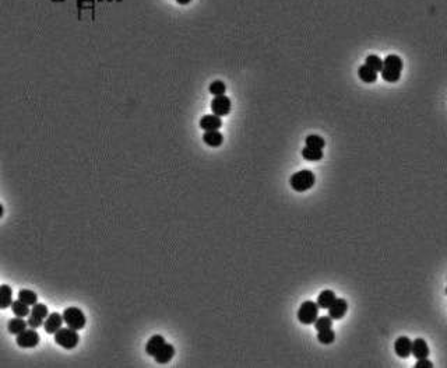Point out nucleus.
Returning a JSON list of instances; mask_svg holds the SVG:
<instances>
[{"instance_id":"1","label":"nucleus","mask_w":447,"mask_h":368,"mask_svg":"<svg viewBox=\"0 0 447 368\" xmlns=\"http://www.w3.org/2000/svg\"><path fill=\"white\" fill-rule=\"evenodd\" d=\"M404 68V62L398 55H387L383 61V68H382V77L387 83H397L400 80L401 73Z\"/></svg>"},{"instance_id":"2","label":"nucleus","mask_w":447,"mask_h":368,"mask_svg":"<svg viewBox=\"0 0 447 368\" xmlns=\"http://www.w3.org/2000/svg\"><path fill=\"white\" fill-rule=\"evenodd\" d=\"M290 184L294 191L306 192L316 184V175L310 170H302L295 172L290 179Z\"/></svg>"},{"instance_id":"3","label":"nucleus","mask_w":447,"mask_h":368,"mask_svg":"<svg viewBox=\"0 0 447 368\" xmlns=\"http://www.w3.org/2000/svg\"><path fill=\"white\" fill-rule=\"evenodd\" d=\"M62 316H63V322L74 330H82L87 323V318H86L84 312L77 307L66 308Z\"/></svg>"},{"instance_id":"4","label":"nucleus","mask_w":447,"mask_h":368,"mask_svg":"<svg viewBox=\"0 0 447 368\" xmlns=\"http://www.w3.org/2000/svg\"><path fill=\"white\" fill-rule=\"evenodd\" d=\"M54 341H56V344H59L63 348L72 350V348H74L78 344L80 336L77 333V330L72 329V327H60L54 333Z\"/></svg>"},{"instance_id":"5","label":"nucleus","mask_w":447,"mask_h":368,"mask_svg":"<svg viewBox=\"0 0 447 368\" xmlns=\"http://www.w3.org/2000/svg\"><path fill=\"white\" fill-rule=\"evenodd\" d=\"M318 316V307L314 301H305L298 309V320L304 325H312Z\"/></svg>"},{"instance_id":"6","label":"nucleus","mask_w":447,"mask_h":368,"mask_svg":"<svg viewBox=\"0 0 447 368\" xmlns=\"http://www.w3.org/2000/svg\"><path fill=\"white\" fill-rule=\"evenodd\" d=\"M48 315H49V311H48L46 305L36 302L32 305V309L30 311V315H28V326L32 327V329H38L44 325Z\"/></svg>"},{"instance_id":"7","label":"nucleus","mask_w":447,"mask_h":368,"mask_svg":"<svg viewBox=\"0 0 447 368\" xmlns=\"http://www.w3.org/2000/svg\"><path fill=\"white\" fill-rule=\"evenodd\" d=\"M16 343L22 348H32L35 346H38V343H40V334L36 332V329L30 327V329H26L21 333L17 334Z\"/></svg>"},{"instance_id":"8","label":"nucleus","mask_w":447,"mask_h":368,"mask_svg":"<svg viewBox=\"0 0 447 368\" xmlns=\"http://www.w3.org/2000/svg\"><path fill=\"white\" fill-rule=\"evenodd\" d=\"M230 107H232V103H230V97H226L225 94L224 96H217L214 97V100L211 101V111L214 115L220 116H226L230 112Z\"/></svg>"},{"instance_id":"9","label":"nucleus","mask_w":447,"mask_h":368,"mask_svg":"<svg viewBox=\"0 0 447 368\" xmlns=\"http://www.w3.org/2000/svg\"><path fill=\"white\" fill-rule=\"evenodd\" d=\"M327 309H328V316L332 320L342 319L344 315L346 314V311H348V302H346V298H336Z\"/></svg>"},{"instance_id":"10","label":"nucleus","mask_w":447,"mask_h":368,"mask_svg":"<svg viewBox=\"0 0 447 368\" xmlns=\"http://www.w3.org/2000/svg\"><path fill=\"white\" fill-rule=\"evenodd\" d=\"M411 343L412 340L406 336H400L394 341V351L400 358H406L411 355Z\"/></svg>"},{"instance_id":"11","label":"nucleus","mask_w":447,"mask_h":368,"mask_svg":"<svg viewBox=\"0 0 447 368\" xmlns=\"http://www.w3.org/2000/svg\"><path fill=\"white\" fill-rule=\"evenodd\" d=\"M63 325V316L58 312H52L46 316V319L44 322V329L45 332L49 334H54Z\"/></svg>"},{"instance_id":"12","label":"nucleus","mask_w":447,"mask_h":368,"mask_svg":"<svg viewBox=\"0 0 447 368\" xmlns=\"http://www.w3.org/2000/svg\"><path fill=\"white\" fill-rule=\"evenodd\" d=\"M411 354L418 360V358H428L429 355V346L422 337H418L411 343Z\"/></svg>"},{"instance_id":"13","label":"nucleus","mask_w":447,"mask_h":368,"mask_svg":"<svg viewBox=\"0 0 447 368\" xmlns=\"http://www.w3.org/2000/svg\"><path fill=\"white\" fill-rule=\"evenodd\" d=\"M222 126V119L217 115H204L200 119V128L207 132V130H218Z\"/></svg>"},{"instance_id":"14","label":"nucleus","mask_w":447,"mask_h":368,"mask_svg":"<svg viewBox=\"0 0 447 368\" xmlns=\"http://www.w3.org/2000/svg\"><path fill=\"white\" fill-rule=\"evenodd\" d=\"M174 355H175V347L170 343H165L162 347L158 350V353L154 355V358L158 364H166L174 358Z\"/></svg>"},{"instance_id":"15","label":"nucleus","mask_w":447,"mask_h":368,"mask_svg":"<svg viewBox=\"0 0 447 368\" xmlns=\"http://www.w3.org/2000/svg\"><path fill=\"white\" fill-rule=\"evenodd\" d=\"M165 343H166V341H165V339H164L161 334H154V336L147 341V344H146V351H147V354L151 355V357H154V355L158 353V350L162 347Z\"/></svg>"},{"instance_id":"16","label":"nucleus","mask_w":447,"mask_h":368,"mask_svg":"<svg viewBox=\"0 0 447 368\" xmlns=\"http://www.w3.org/2000/svg\"><path fill=\"white\" fill-rule=\"evenodd\" d=\"M203 140L204 143L210 147H220L224 143V136L218 130H207V132H204Z\"/></svg>"},{"instance_id":"17","label":"nucleus","mask_w":447,"mask_h":368,"mask_svg":"<svg viewBox=\"0 0 447 368\" xmlns=\"http://www.w3.org/2000/svg\"><path fill=\"white\" fill-rule=\"evenodd\" d=\"M13 302V290L8 284L0 286V309H6Z\"/></svg>"},{"instance_id":"18","label":"nucleus","mask_w":447,"mask_h":368,"mask_svg":"<svg viewBox=\"0 0 447 368\" xmlns=\"http://www.w3.org/2000/svg\"><path fill=\"white\" fill-rule=\"evenodd\" d=\"M336 298H337V297H336V293H334V291H332V290H323L322 293L318 294L316 304H318V308L327 309V308L332 305V301L336 300Z\"/></svg>"},{"instance_id":"19","label":"nucleus","mask_w":447,"mask_h":368,"mask_svg":"<svg viewBox=\"0 0 447 368\" xmlns=\"http://www.w3.org/2000/svg\"><path fill=\"white\" fill-rule=\"evenodd\" d=\"M28 327V323L24 320V318H20V316H16L13 319L8 320V323H7V329H8V332L12 334H17L21 333L22 330H26Z\"/></svg>"},{"instance_id":"20","label":"nucleus","mask_w":447,"mask_h":368,"mask_svg":"<svg viewBox=\"0 0 447 368\" xmlns=\"http://www.w3.org/2000/svg\"><path fill=\"white\" fill-rule=\"evenodd\" d=\"M358 75L359 79L364 83H368V84H373V83L378 80V73L372 70L370 68H368L366 65H362L358 68Z\"/></svg>"},{"instance_id":"21","label":"nucleus","mask_w":447,"mask_h":368,"mask_svg":"<svg viewBox=\"0 0 447 368\" xmlns=\"http://www.w3.org/2000/svg\"><path fill=\"white\" fill-rule=\"evenodd\" d=\"M18 300L24 304H27L28 307H32L34 304L38 302V295L36 293H34L32 290H27V288H22L18 291Z\"/></svg>"},{"instance_id":"22","label":"nucleus","mask_w":447,"mask_h":368,"mask_svg":"<svg viewBox=\"0 0 447 368\" xmlns=\"http://www.w3.org/2000/svg\"><path fill=\"white\" fill-rule=\"evenodd\" d=\"M323 156H324L323 150H320V149H314V147H309V146L302 149V157L308 161H320Z\"/></svg>"},{"instance_id":"23","label":"nucleus","mask_w":447,"mask_h":368,"mask_svg":"<svg viewBox=\"0 0 447 368\" xmlns=\"http://www.w3.org/2000/svg\"><path fill=\"white\" fill-rule=\"evenodd\" d=\"M12 311H13V314L16 316H20V318H26L30 315V307H28L27 304H24V302H21L20 300L17 301H13L12 302Z\"/></svg>"},{"instance_id":"24","label":"nucleus","mask_w":447,"mask_h":368,"mask_svg":"<svg viewBox=\"0 0 447 368\" xmlns=\"http://www.w3.org/2000/svg\"><path fill=\"white\" fill-rule=\"evenodd\" d=\"M365 65L368 68L374 70L376 73H379V72H382V68H383V61L378 55H368L365 58Z\"/></svg>"},{"instance_id":"25","label":"nucleus","mask_w":447,"mask_h":368,"mask_svg":"<svg viewBox=\"0 0 447 368\" xmlns=\"http://www.w3.org/2000/svg\"><path fill=\"white\" fill-rule=\"evenodd\" d=\"M305 143L309 147H314V149H320V150H323L326 147V140L322 136H318V135H309V136H306Z\"/></svg>"},{"instance_id":"26","label":"nucleus","mask_w":447,"mask_h":368,"mask_svg":"<svg viewBox=\"0 0 447 368\" xmlns=\"http://www.w3.org/2000/svg\"><path fill=\"white\" fill-rule=\"evenodd\" d=\"M318 340L322 344H332V341L336 340V333L332 327L330 329H324V330H318Z\"/></svg>"},{"instance_id":"27","label":"nucleus","mask_w":447,"mask_h":368,"mask_svg":"<svg viewBox=\"0 0 447 368\" xmlns=\"http://www.w3.org/2000/svg\"><path fill=\"white\" fill-rule=\"evenodd\" d=\"M314 323V327L316 330H324V329H330L332 326V319L328 316V315H324V316H318L316 320L313 322Z\"/></svg>"},{"instance_id":"28","label":"nucleus","mask_w":447,"mask_h":368,"mask_svg":"<svg viewBox=\"0 0 447 368\" xmlns=\"http://www.w3.org/2000/svg\"><path fill=\"white\" fill-rule=\"evenodd\" d=\"M208 91H210L211 94H212L214 97L224 96V94H225V91H226V86H225V83L221 82V80H216V82H212L210 84Z\"/></svg>"},{"instance_id":"29","label":"nucleus","mask_w":447,"mask_h":368,"mask_svg":"<svg viewBox=\"0 0 447 368\" xmlns=\"http://www.w3.org/2000/svg\"><path fill=\"white\" fill-rule=\"evenodd\" d=\"M434 364L426 360V358H418V361L415 364V368H432Z\"/></svg>"},{"instance_id":"30","label":"nucleus","mask_w":447,"mask_h":368,"mask_svg":"<svg viewBox=\"0 0 447 368\" xmlns=\"http://www.w3.org/2000/svg\"><path fill=\"white\" fill-rule=\"evenodd\" d=\"M179 5H182V6H186V5H189L192 0H176Z\"/></svg>"},{"instance_id":"31","label":"nucleus","mask_w":447,"mask_h":368,"mask_svg":"<svg viewBox=\"0 0 447 368\" xmlns=\"http://www.w3.org/2000/svg\"><path fill=\"white\" fill-rule=\"evenodd\" d=\"M3 214H4V207H3V205L0 203V218L3 217Z\"/></svg>"}]
</instances>
